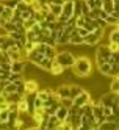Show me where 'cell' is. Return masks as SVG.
Segmentation results:
<instances>
[{"mask_svg":"<svg viewBox=\"0 0 119 130\" xmlns=\"http://www.w3.org/2000/svg\"><path fill=\"white\" fill-rule=\"evenodd\" d=\"M93 71V63L88 57H78L75 58V63L72 66V72L77 77H88Z\"/></svg>","mask_w":119,"mask_h":130,"instance_id":"1","label":"cell"},{"mask_svg":"<svg viewBox=\"0 0 119 130\" xmlns=\"http://www.w3.org/2000/svg\"><path fill=\"white\" fill-rule=\"evenodd\" d=\"M55 61L60 63L61 66L66 69V68H72V66H74L75 57L71 52H60V53H57V57H55Z\"/></svg>","mask_w":119,"mask_h":130,"instance_id":"2","label":"cell"},{"mask_svg":"<svg viewBox=\"0 0 119 130\" xmlns=\"http://www.w3.org/2000/svg\"><path fill=\"white\" fill-rule=\"evenodd\" d=\"M110 55H111V52H110L108 45H99L97 50H96V63H97V66L102 64V63H107L108 58H110Z\"/></svg>","mask_w":119,"mask_h":130,"instance_id":"3","label":"cell"},{"mask_svg":"<svg viewBox=\"0 0 119 130\" xmlns=\"http://www.w3.org/2000/svg\"><path fill=\"white\" fill-rule=\"evenodd\" d=\"M100 100H102L104 107H113L116 102H119V97H117L116 92L110 91V92H107V94H104L102 97H100Z\"/></svg>","mask_w":119,"mask_h":130,"instance_id":"4","label":"cell"},{"mask_svg":"<svg viewBox=\"0 0 119 130\" xmlns=\"http://www.w3.org/2000/svg\"><path fill=\"white\" fill-rule=\"evenodd\" d=\"M89 102H91V96H89V92H88V91H83L78 97H75V99H74V107L80 108V107H83V105L89 104Z\"/></svg>","mask_w":119,"mask_h":130,"instance_id":"5","label":"cell"},{"mask_svg":"<svg viewBox=\"0 0 119 130\" xmlns=\"http://www.w3.org/2000/svg\"><path fill=\"white\" fill-rule=\"evenodd\" d=\"M25 58L28 60L30 63H33V64H36V66H38V64L42 61L44 55H42V53H39V52H36V50H31L30 53H27V55H25Z\"/></svg>","mask_w":119,"mask_h":130,"instance_id":"6","label":"cell"},{"mask_svg":"<svg viewBox=\"0 0 119 130\" xmlns=\"http://www.w3.org/2000/svg\"><path fill=\"white\" fill-rule=\"evenodd\" d=\"M0 94H2L5 99H6V102L8 104H17V102H19L24 96H21L19 92H2L0 91Z\"/></svg>","mask_w":119,"mask_h":130,"instance_id":"7","label":"cell"},{"mask_svg":"<svg viewBox=\"0 0 119 130\" xmlns=\"http://www.w3.org/2000/svg\"><path fill=\"white\" fill-rule=\"evenodd\" d=\"M6 53H8V57H10V60H11V61H21V60H22V55H24V52H22V50H19L17 47H11V49H8V50H6Z\"/></svg>","mask_w":119,"mask_h":130,"instance_id":"8","label":"cell"},{"mask_svg":"<svg viewBox=\"0 0 119 130\" xmlns=\"http://www.w3.org/2000/svg\"><path fill=\"white\" fill-rule=\"evenodd\" d=\"M69 31L67 30H58V36H57V45L60 44V45H64V44H67L69 42Z\"/></svg>","mask_w":119,"mask_h":130,"instance_id":"9","label":"cell"},{"mask_svg":"<svg viewBox=\"0 0 119 130\" xmlns=\"http://www.w3.org/2000/svg\"><path fill=\"white\" fill-rule=\"evenodd\" d=\"M55 92H57V96H58L60 99L71 97V86H69V85H60Z\"/></svg>","mask_w":119,"mask_h":130,"instance_id":"10","label":"cell"},{"mask_svg":"<svg viewBox=\"0 0 119 130\" xmlns=\"http://www.w3.org/2000/svg\"><path fill=\"white\" fill-rule=\"evenodd\" d=\"M38 89H39V85L36 80H25V94H31V92H36Z\"/></svg>","mask_w":119,"mask_h":130,"instance_id":"11","label":"cell"},{"mask_svg":"<svg viewBox=\"0 0 119 130\" xmlns=\"http://www.w3.org/2000/svg\"><path fill=\"white\" fill-rule=\"evenodd\" d=\"M69 44H74V45H80V44H85V38H81V36L75 31V28L71 31L69 35Z\"/></svg>","mask_w":119,"mask_h":130,"instance_id":"12","label":"cell"},{"mask_svg":"<svg viewBox=\"0 0 119 130\" xmlns=\"http://www.w3.org/2000/svg\"><path fill=\"white\" fill-rule=\"evenodd\" d=\"M25 71V61L21 60V61H11V72L14 74H22Z\"/></svg>","mask_w":119,"mask_h":130,"instance_id":"13","label":"cell"},{"mask_svg":"<svg viewBox=\"0 0 119 130\" xmlns=\"http://www.w3.org/2000/svg\"><path fill=\"white\" fill-rule=\"evenodd\" d=\"M61 124V121H58V118L55 115H49V119H47V125H45V130H53L57 128L58 125Z\"/></svg>","mask_w":119,"mask_h":130,"instance_id":"14","label":"cell"},{"mask_svg":"<svg viewBox=\"0 0 119 130\" xmlns=\"http://www.w3.org/2000/svg\"><path fill=\"white\" fill-rule=\"evenodd\" d=\"M49 72L52 74V75L58 77V75H61V74L64 72V68H63L60 63H57V61L53 60V61H52V68H50V71H49Z\"/></svg>","mask_w":119,"mask_h":130,"instance_id":"15","label":"cell"},{"mask_svg":"<svg viewBox=\"0 0 119 130\" xmlns=\"http://www.w3.org/2000/svg\"><path fill=\"white\" fill-rule=\"evenodd\" d=\"M55 116L58 118V121H61V122H64V121L67 119V116H69V110L60 105V107H58V110L55 111Z\"/></svg>","mask_w":119,"mask_h":130,"instance_id":"16","label":"cell"},{"mask_svg":"<svg viewBox=\"0 0 119 130\" xmlns=\"http://www.w3.org/2000/svg\"><path fill=\"white\" fill-rule=\"evenodd\" d=\"M57 47H53V45H47L45 44V49H44V57L49 58V60H55V57H57Z\"/></svg>","mask_w":119,"mask_h":130,"instance_id":"17","label":"cell"},{"mask_svg":"<svg viewBox=\"0 0 119 130\" xmlns=\"http://www.w3.org/2000/svg\"><path fill=\"white\" fill-rule=\"evenodd\" d=\"M52 94H53V91H52V89H47V88L38 89V91H36V97H39L41 100H47Z\"/></svg>","mask_w":119,"mask_h":130,"instance_id":"18","label":"cell"},{"mask_svg":"<svg viewBox=\"0 0 119 130\" xmlns=\"http://www.w3.org/2000/svg\"><path fill=\"white\" fill-rule=\"evenodd\" d=\"M97 69H99V72L102 74V75H111V64H110L108 61H107V63H102V64H99Z\"/></svg>","mask_w":119,"mask_h":130,"instance_id":"19","label":"cell"},{"mask_svg":"<svg viewBox=\"0 0 119 130\" xmlns=\"http://www.w3.org/2000/svg\"><path fill=\"white\" fill-rule=\"evenodd\" d=\"M99 41H100V39L96 36L94 31H93V33H88V35L85 36V44H88V45H97Z\"/></svg>","mask_w":119,"mask_h":130,"instance_id":"20","label":"cell"},{"mask_svg":"<svg viewBox=\"0 0 119 130\" xmlns=\"http://www.w3.org/2000/svg\"><path fill=\"white\" fill-rule=\"evenodd\" d=\"M69 86H71V99H72V100H74L75 97H78L81 92L85 91L80 85H69Z\"/></svg>","mask_w":119,"mask_h":130,"instance_id":"21","label":"cell"},{"mask_svg":"<svg viewBox=\"0 0 119 130\" xmlns=\"http://www.w3.org/2000/svg\"><path fill=\"white\" fill-rule=\"evenodd\" d=\"M97 130H119V124H114V122H108L105 121L104 124H100L97 127Z\"/></svg>","mask_w":119,"mask_h":130,"instance_id":"22","label":"cell"},{"mask_svg":"<svg viewBox=\"0 0 119 130\" xmlns=\"http://www.w3.org/2000/svg\"><path fill=\"white\" fill-rule=\"evenodd\" d=\"M17 111H21V113H28V104H27V100L24 97L17 102Z\"/></svg>","mask_w":119,"mask_h":130,"instance_id":"23","label":"cell"},{"mask_svg":"<svg viewBox=\"0 0 119 130\" xmlns=\"http://www.w3.org/2000/svg\"><path fill=\"white\" fill-rule=\"evenodd\" d=\"M52 61L53 60H49V58H42V61L38 64V68H41V69H44V71H50V68H52Z\"/></svg>","mask_w":119,"mask_h":130,"instance_id":"24","label":"cell"},{"mask_svg":"<svg viewBox=\"0 0 119 130\" xmlns=\"http://www.w3.org/2000/svg\"><path fill=\"white\" fill-rule=\"evenodd\" d=\"M113 8H114L113 0H104V3H102V10H104V11H107L108 14H111Z\"/></svg>","mask_w":119,"mask_h":130,"instance_id":"25","label":"cell"},{"mask_svg":"<svg viewBox=\"0 0 119 130\" xmlns=\"http://www.w3.org/2000/svg\"><path fill=\"white\" fill-rule=\"evenodd\" d=\"M110 42L119 44V30L116 28V27H114V28H113L111 31H110Z\"/></svg>","mask_w":119,"mask_h":130,"instance_id":"26","label":"cell"},{"mask_svg":"<svg viewBox=\"0 0 119 130\" xmlns=\"http://www.w3.org/2000/svg\"><path fill=\"white\" fill-rule=\"evenodd\" d=\"M108 63L111 66H119V52H113L108 58Z\"/></svg>","mask_w":119,"mask_h":130,"instance_id":"27","label":"cell"},{"mask_svg":"<svg viewBox=\"0 0 119 130\" xmlns=\"http://www.w3.org/2000/svg\"><path fill=\"white\" fill-rule=\"evenodd\" d=\"M49 11L58 17V16L63 13V6H61V5H55V3H52V5H50V8H49Z\"/></svg>","mask_w":119,"mask_h":130,"instance_id":"28","label":"cell"},{"mask_svg":"<svg viewBox=\"0 0 119 130\" xmlns=\"http://www.w3.org/2000/svg\"><path fill=\"white\" fill-rule=\"evenodd\" d=\"M13 13H14V10H11V8H5V11L0 14V17H2V19H5L6 22H10L11 17H13Z\"/></svg>","mask_w":119,"mask_h":130,"instance_id":"29","label":"cell"},{"mask_svg":"<svg viewBox=\"0 0 119 130\" xmlns=\"http://www.w3.org/2000/svg\"><path fill=\"white\" fill-rule=\"evenodd\" d=\"M60 105L69 110V108H71L72 105H74V100H72L71 97H66V99H60Z\"/></svg>","mask_w":119,"mask_h":130,"instance_id":"30","label":"cell"},{"mask_svg":"<svg viewBox=\"0 0 119 130\" xmlns=\"http://www.w3.org/2000/svg\"><path fill=\"white\" fill-rule=\"evenodd\" d=\"M110 88H111V91L113 92H119V75H116V77H113V82H111V85H110Z\"/></svg>","mask_w":119,"mask_h":130,"instance_id":"31","label":"cell"},{"mask_svg":"<svg viewBox=\"0 0 119 130\" xmlns=\"http://www.w3.org/2000/svg\"><path fill=\"white\" fill-rule=\"evenodd\" d=\"M21 0H3V5L6 8H11V10H16V6L19 5Z\"/></svg>","mask_w":119,"mask_h":130,"instance_id":"32","label":"cell"},{"mask_svg":"<svg viewBox=\"0 0 119 130\" xmlns=\"http://www.w3.org/2000/svg\"><path fill=\"white\" fill-rule=\"evenodd\" d=\"M8 36L10 38H13L14 41H21L25 38V33H19V31H11V33H8Z\"/></svg>","mask_w":119,"mask_h":130,"instance_id":"33","label":"cell"},{"mask_svg":"<svg viewBox=\"0 0 119 130\" xmlns=\"http://www.w3.org/2000/svg\"><path fill=\"white\" fill-rule=\"evenodd\" d=\"M99 17H100V8H94V10H91V11H89V19L97 21Z\"/></svg>","mask_w":119,"mask_h":130,"instance_id":"34","label":"cell"},{"mask_svg":"<svg viewBox=\"0 0 119 130\" xmlns=\"http://www.w3.org/2000/svg\"><path fill=\"white\" fill-rule=\"evenodd\" d=\"M35 24H36V21H35V17H33V16H31V17H28V19H25V21H24V27H25V30H30Z\"/></svg>","mask_w":119,"mask_h":130,"instance_id":"35","label":"cell"},{"mask_svg":"<svg viewBox=\"0 0 119 130\" xmlns=\"http://www.w3.org/2000/svg\"><path fill=\"white\" fill-rule=\"evenodd\" d=\"M28 10H30V6L27 5V3H24L22 0H21V2H19V5L16 6V11H19V13H24V11H28Z\"/></svg>","mask_w":119,"mask_h":130,"instance_id":"36","label":"cell"},{"mask_svg":"<svg viewBox=\"0 0 119 130\" xmlns=\"http://www.w3.org/2000/svg\"><path fill=\"white\" fill-rule=\"evenodd\" d=\"M105 22H107V25H117L119 24V19H116V17L111 16V14H108V17L105 19Z\"/></svg>","mask_w":119,"mask_h":130,"instance_id":"37","label":"cell"},{"mask_svg":"<svg viewBox=\"0 0 119 130\" xmlns=\"http://www.w3.org/2000/svg\"><path fill=\"white\" fill-rule=\"evenodd\" d=\"M2 63H11L10 57H8V53L5 50H0V64Z\"/></svg>","mask_w":119,"mask_h":130,"instance_id":"38","label":"cell"},{"mask_svg":"<svg viewBox=\"0 0 119 130\" xmlns=\"http://www.w3.org/2000/svg\"><path fill=\"white\" fill-rule=\"evenodd\" d=\"M8 118H10V110L0 111V122H8Z\"/></svg>","mask_w":119,"mask_h":130,"instance_id":"39","label":"cell"},{"mask_svg":"<svg viewBox=\"0 0 119 130\" xmlns=\"http://www.w3.org/2000/svg\"><path fill=\"white\" fill-rule=\"evenodd\" d=\"M21 78H22V74H14V72H11L10 77H8V82H10V83H14V82H17V80H21Z\"/></svg>","mask_w":119,"mask_h":130,"instance_id":"40","label":"cell"},{"mask_svg":"<svg viewBox=\"0 0 119 130\" xmlns=\"http://www.w3.org/2000/svg\"><path fill=\"white\" fill-rule=\"evenodd\" d=\"M57 21H58V17L55 16V14H52L50 11H49L47 14H45V22H49V24H53V22H57Z\"/></svg>","mask_w":119,"mask_h":130,"instance_id":"41","label":"cell"},{"mask_svg":"<svg viewBox=\"0 0 119 130\" xmlns=\"http://www.w3.org/2000/svg\"><path fill=\"white\" fill-rule=\"evenodd\" d=\"M0 72H11V63H2L0 64Z\"/></svg>","mask_w":119,"mask_h":130,"instance_id":"42","label":"cell"},{"mask_svg":"<svg viewBox=\"0 0 119 130\" xmlns=\"http://www.w3.org/2000/svg\"><path fill=\"white\" fill-rule=\"evenodd\" d=\"M42 105H44V100H41L39 97H35V100H33V107H35V110L42 108Z\"/></svg>","mask_w":119,"mask_h":130,"instance_id":"43","label":"cell"},{"mask_svg":"<svg viewBox=\"0 0 119 130\" xmlns=\"http://www.w3.org/2000/svg\"><path fill=\"white\" fill-rule=\"evenodd\" d=\"M3 27L6 28V31H8V33H11V31H16V24H13L11 21H10V22H6Z\"/></svg>","mask_w":119,"mask_h":130,"instance_id":"44","label":"cell"},{"mask_svg":"<svg viewBox=\"0 0 119 130\" xmlns=\"http://www.w3.org/2000/svg\"><path fill=\"white\" fill-rule=\"evenodd\" d=\"M75 31H77V33H78V35L81 36V38H85V36H86V35L89 33V31H88L86 28H83V27H75Z\"/></svg>","mask_w":119,"mask_h":130,"instance_id":"45","label":"cell"},{"mask_svg":"<svg viewBox=\"0 0 119 130\" xmlns=\"http://www.w3.org/2000/svg\"><path fill=\"white\" fill-rule=\"evenodd\" d=\"M85 22H86V17H85V16H80V17H77L75 27H85Z\"/></svg>","mask_w":119,"mask_h":130,"instance_id":"46","label":"cell"},{"mask_svg":"<svg viewBox=\"0 0 119 130\" xmlns=\"http://www.w3.org/2000/svg\"><path fill=\"white\" fill-rule=\"evenodd\" d=\"M94 33H96V36H97L99 39H102V38H104V35H105V28H100V27H99V28L94 30Z\"/></svg>","mask_w":119,"mask_h":130,"instance_id":"47","label":"cell"},{"mask_svg":"<svg viewBox=\"0 0 119 130\" xmlns=\"http://www.w3.org/2000/svg\"><path fill=\"white\" fill-rule=\"evenodd\" d=\"M108 49H110V52H119V44H114V42H110L108 44Z\"/></svg>","mask_w":119,"mask_h":130,"instance_id":"48","label":"cell"},{"mask_svg":"<svg viewBox=\"0 0 119 130\" xmlns=\"http://www.w3.org/2000/svg\"><path fill=\"white\" fill-rule=\"evenodd\" d=\"M75 24H77V17L75 16H71L67 19V22H66V25H71V27H75Z\"/></svg>","mask_w":119,"mask_h":130,"instance_id":"49","label":"cell"},{"mask_svg":"<svg viewBox=\"0 0 119 130\" xmlns=\"http://www.w3.org/2000/svg\"><path fill=\"white\" fill-rule=\"evenodd\" d=\"M96 22H97V27H100V28H107V27H108V25H107V22H105L104 19H100V17H99Z\"/></svg>","mask_w":119,"mask_h":130,"instance_id":"50","label":"cell"},{"mask_svg":"<svg viewBox=\"0 0 119 130\" xmlns=\"http://www.w3.org/2000/svg\"><path fill=\"white\" fill-rule=\"evenodd\" d=\"M6 36H8V31H6V28L0 25V38H6Z\"/></svg>","mask_w":119,"mask_h":130,"instance_id":"51","label":"cell"},{"mask_svg":"<svg viewBox=\"0 0 119 130\" xmlns=\"http://www.w3.org/2000/svg\"><path fill=\"white\" fill-rule=\"evenodd\" d=\"M113 111H111V107H104V115L105 116H110Z\"/></svg>","mask_w":119,"mask_h":130,"instance_id":"52","label":"cell"},{"mask_svg":"<svg viewBox=\"0 0 119 130\" xmlns=\"http://www.w3.org/2000/svg\"><path fill=\"white\" fill-rule=\"evenodd\" d=\"M107 17H108V13H107V11H104L102 8H100V19H104V21H105Z\"/></svg>","mask_w":119,"mask_h":130,"instance_id":"53","label":"cell"},{"mask_svg":"<svg viewBox=\"0 0 119 130\" xmlns=\"http://www.w3.org/2000/svg\"><path fill=\"white\" fill-rule=\"evenodd\" d=\"M52 3H55V5H61V6H63V5L66 3V0H52Z\"/></svg>","mask_w":119,"mask_h":130,"instance_id":"54","label":"cell"},{"mask_svg":"<svg viewBox=\"0 0 119 130\" xmlns=\"http://www.w3.org/2000/svg\"><path fill=\"white\" fill-rule=\"evenodd\" d=\"M102 3H104L102 0H94V6L96 8H102Z\"/></svg>","mask_w":119,"mask_h":130,"instance_id":"55","label":"cell"},{"mask_svg":"<svg viewBox=\"0 0 119 130\" xmlns=\"http://www.w3.org/2000/svg\"><path fill=\"white\" fill-rule=\"evenodd\" d=\"M5 8H6V6L3 5V2H0V14H2V13L5 11Z\"/></svg>","mask_w":119,"mask_h":130,"instance_id":"56","label":"cell"},{"mask_svg":"<svg viewBox=\"0 0 119 130\" xmlns=\"http://www.w3.org/2000/svg\"><path fill=\"white\" fill-rule=\"evenodd\" d=\"M22 2H24V3H27V5H28V6H31V5H33V2H35V0H22Z\"/></svg>","mask_w":119,"mask_h":130,"instance_id":"57","label":"cell"},{"mask_svg":"<svg viewBox=\"0 0 119 130\" xmlns=\"http://www.w3.org/2000/svg\"><path fill=\"white\" fill-rule=\"evenodd\" d=\"M77 130H91V128H89L88 125H80V127H78Z\"/></svg>","mask_w":119,"mask_h":130,"instance_id":"58","label":"cell"},{"mask_svg":"<svg viewBox=\"0 0 119 130\" xmlns=\"http://www.w3.org/2000/svg\"><path fill=\"white\" fill-rule=\"evenodd\" d=\"M3 42H5V38H0V49H2V45H3Z\"/></svg>","mask_w":119,"mask_h":130,"instance_id":"59","label":"cell"},{"mask_svg":"<svg viewBox=\"0 0 119 130\" xmlns=\"http://www.w3.org/2000/svg\"><path fill=\"white\" fill-rule=\"evenodd\" d=\"M116 28H117V30H119V25H116Z\"/></svg>","mask_w":119,"mask_h":130,"instance_id":"60","label":"cell"},{"mask_svg":"<svg viewBox=\"0 0 119 130\" xmlns=\"http://www.w3.org/2000/svg\"><path fill=\"white\" fill-rule=\"evenodd\" d=\"M117 97H119V92H117Z\"/></svg>","mask_w":119,"mask_h":130,"instance_id":"61","label":"cell"},{"mask_svg":"<svg viewBox=\"0 0 119 130\" xmlns=\"http://www.w3.org/2000/svg\"><path fill=\"white\" fill-rule=\"evenodd\" d=\"M72 2H74V0H72Z\"/></svg>","mask_w":119,"mask_h":130,"instance_id":"62","label":"cell"},{"mask_svg":"<svg viewBox=\"0 0 119 130\" xmlns=\"http://www.w3.org/2000/svg\"><path fill=\"white\" fill-rule=\"evenodd\" d=\"M102 2H104V0H102Z\"/></svg>","mask_w":119,"mask_h":130,"instance_id":"63","label":"cell"}]
</instances>
